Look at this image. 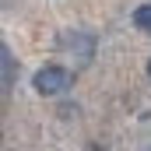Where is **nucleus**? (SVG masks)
<instances>
[{
	"instance_id": "1",
	"label": "nucleus",
	"mask_w": 151,
	"mask_h": 151,
	"mask_svg": "<svg viewBox=\"0 0 151 151\" xmlns=\"http://www.w3.org/2000/svg\"><path fill=\"white\" fill-rule=\"evenodd\" d=\"M32 84H35L39 95H63V91L70 88V70H67V67H56V63L39 67L35 77H32Z\"/></svg>"
},
{
	"instance_id": "2",
	"label": "nucleus",
	"mask_w": 151,
	"mask_h": 151,
	"mask_svg": "<svg viewBox=\"0 0 151 151\" xmlns=\"http://www.w3.org/2000/svg\"><path fill=\"white\" fill-rule=\"evenodd\" d=\"M134 25H137L141 32H148V35H151V4H141V7L134 11Z\"/></svg>"
},
{
	"instance_id": "3",
	"label": "nucleus",
	"mask_w": 151,
	"mask_h": 151,
	"mask_svg": "<svg viewBox=\"0 0 151 151\" xmlns=\"http://www.w3.org/2000/svg\"><path fill=\"white\" fill-rule=\"evenodd\" d=\"M4 70H7V74H4V81L11 84V81H14V60H11V49H7V46H4Z\"/></svg>"
},
{
	"instance_id": "4",
	"label": "nucleus",
	"mask_w": 151,
	"mask_h": 151,
	"mask_svg": "<svg viewBox=\"0 0 151 151\" xmlns=\"http://www.w3.org/2000/svg\"><path fill=\"white\" fill-rule=\"evenodd\" d=\"M148 77H151V60H148Z\"/></svg>"
},
{
	"instance_id": "5",
	"label": "nucleus",
	"mask_w": 151,
	"mask_h": 151,
	"mask_svg": "<svg viewBox=\"0 0 151 151\" xmlns=\"http://www.w3.org/2000/svg\"><path fill=\"white\" fill-rule=\"evenodd\" d=\"M88 151H99V148H88Z\"/></svg>"
}]
</instances>
